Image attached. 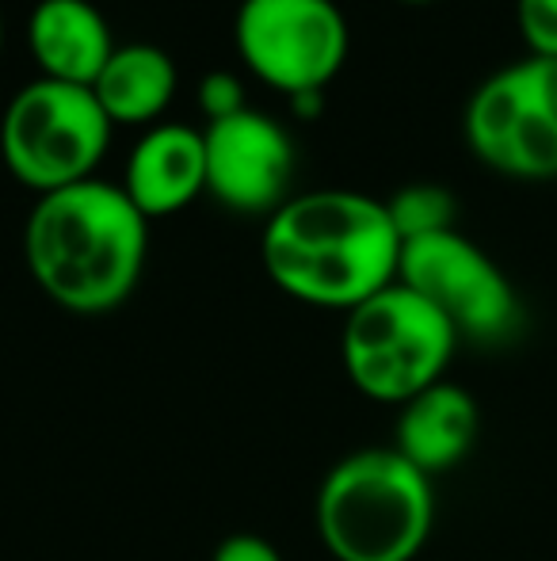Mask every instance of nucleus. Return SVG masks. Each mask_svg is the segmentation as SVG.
<instances>
[{"label": "nucleus", "instance_id": "obj_6", "mask_svg": "<svg viewBox=\"0 0 557 561\" xmlns=\"http://www.w3.org/2000/svg\"><path fill=\"white\" fill-rule=\"evenodd\" d=\"M466 146L508 180H557V58H527L489 73L462 115Z\"/></svg>", "mask_w": 557, "mask_h": 561}, {"label": "nucleus", "instance_id": "obj_20", "mask_svg": "<svg viewBox=\"0 0 557 561\" xmlns=\"http://www.w3.org/2000/svg\"><path fill=\"white\" fill-rule=\"evenodd\" d=\"M402 4H436V0H402Z\"/></svg>", "mask_w": 557, "mask_h": 561}, {"label": "nucleus", "instance_id": "obj_10", "mask_svg": "<svg viewBox=\"0 0 557 561\" xmlns=\"http://www.w3.org/2000/svg\"><path fill=\"white\" fill-rule=\"evenodd\" d=\"M123 192L138 207L146 222L169 218L176 210L192 207L207 192V149L202 130L179 123L149 126L130 149Z\"/></svg>", "mask_w": 557, "mask_h": 561}, {"label": "nucleus", "instance_id": "obj_11", "mask_svg": "<svg viewBox=\"0 0 557 561\" xmlns=\"http://www.w3.org/2000/svg\"><path fill=\"white\" fill-rule=\"evenodd\" d=\"M477 432H481V413H477L474 393L443 378L402 405L394 450L436 481L439 473L466 462L477 444Z\"/></svg>", "mask_w": 557, "mask_h": 561}, {"label": "nucleus", "instance_id": "obj_8", "mask_svg": "<svg viewBox=\"0 0 557 561\" xmlns=\"http://www.w3.org/2000/svg\"><path fill=\"white\" fill-rule=\"evenodd\" d=\"M397 279L428 298L454 325L459 340L477 344H504L523 321L520 295L512 279L485 249H477L459 229L420 237L402 249Z\"/></svg>", "mask_w": 557, "mask_h": 561}, {"label": "nucleus", "instance_id": "obj_5", "mask_svg": "<svg viewBox=\"0 0 557 561\" xmlns=\"http://www.w3.org/2000/svg\"><path fill=\"white\" fill-rule=\"evenodd\" d=\"M112 118L92 89L38 77L12 96L0 118V157L38 195L92 180L112 141Z\"/></svg>", "mask_w": 557, "mask_h": 561}, {"label": "nucleus", "instance_id": "obj_15", "mask_svg": "<svg viewBox=\"0 0 557 561\" xmlns=\"http://www.w3.org/2000/svg\"><path fill=\"white\" fill-rule=\"evenodd\" d=\"M515 27L535 58H557V0H515Z\"/></svg>", "mask_w": 557, "mask_h": 561}, {"label": "nucleus", "instance_id": "obj_13", "mask_svg": "<svg viewBox=\"0 0 557 561\" xmlns=\"http://www.w3.org/2000/svg\"><path fill=\"white\" fill-rule=\"evenodd\" d=\"M92 96L112 126H149L176 96V61L149 43L115 46L92 84Z\"/></svg>", "mask_w": 557, "mask_h": 561}, {"label": "nucleus", "instance_id": "obj_18", "mask_svg": "<svg viewBox=\"0 0 557 561\" xmlns=\"http://www.w3.org/2000/svg\"><path fill=\"white\" fill-rule=\"evenodd\" d=\"M290 107H294L302 118H317L321 107H325V92H302V96H290Z\"/></svg>", "mask_w": 557, "mask_h": 561}, {"label": "nucleus", "instance_id": "obj_14", "mask_svg": "<svg viewBox=\"0 0 557 561\" xmlns=\"http://www.w3.org/2000/svg\"><path fill=\"white\" fill-rule=\"evenodd\" d=\"M390 222H394L402 244L420 241V237H436L454 229V218H459V203L446 187L439 184H409L386 199Z\"/></svg>", "mask_w": 557, "mask_h": 561}, {"label": "nucleus", "instance_id": "obj_3", "mask_svg": "<svg viewBox=\"0 0 557 561\" xmlns=\"http://www.w3.org/2000/svg\"><path fill=\"white\" fill-rule=\"evenodd\" d=\"M431 524V478L394 447L340 458L317 489V535L336 561H413Z\"/></svg>", "mask_w": 557, "mask_h": 561}, {"label": "nucleus", "instance_id": "obj_4", "mask_svg": "<svg viewBox=\"0 0 557 561\" xmlns=\"http://www.w3.org/2000/svg\"><path fill=\"white\" fill-rule=\"evenodd\" d=\"M454 347L451 321L402 279L344 313V370L363 398L382 405H405L443 382Z\"/></svg>", "mask_w": 557, "mask_h": 561}, {"label": "nucleus", "instance_id": "obj_19", "mask_svg": "<svg viewBox=\"0 0 557 561\" xmlns=\"http://www.w3.org/2000/svg\"><path fill=\"white\" fill-rule=\"evenodd\" d=\"M0 54H4V12H0Z\"/></svg>", "mask_w": 557, "mask_h": 561}, {"label": "nucleus", "instance_id": "obj_7", "mask_svg": "<svg viewBox=\"0 0 557 561\" xmlns=\"http://www.w3.org/2000/svg\"><path fill=\"white\" fill-rule=\"evenodd\" d=\"M233 43L248 73L282 96L325 92L348 58V20L333 0H241Z\"/></svg>", "mask_w": 557, "mask_h": 561}, {"label": "nucleus", "instance_id": "obj_1", "mask_svg": "<svg viewBox=\"0 0 557 561\" xmlns=\"http://www.w3.org/2000/svg\"><path fill=\"white\" fill-rule=\"evenodd\" d=\"M402 237L382 199L359 192H305L264 226V272L282 295L321 310H356L397 283Z\"/></svg>", "mask_w": 557, "mask_h": 561}, {"label": "nucleus", "instance_id": "obj_2", "mask_svg": "<svg viewBox=\"0 0 557 561\" xmlns=\"http://www.w3.org/2000/svg\"><path fill=\"white\" fill-rule=\"evenodd\" d=\"M149 222L127 192L104 180L38 195L23 226V256L38 290L69 313H112L135 295Z\"/></svg>", "mask_w": 557, "mask_h": 561}, {"label": "nucleus", "instance_id": "obj_16", "mask_svg": "<svg viewBox=\"0 0 557 561\" xmlns=\"http://www.w3.org/2000/svg\"><path fill=\"white\" fill-rule=\"evenodd\" d=\"M195 104L207 115V123H218V118H230L237 112H245V89H241V77L225 73H207L199 81V92H195Z\"/></svg>", "mask_w": 557, "mask_h": 561}, {"label": "nucleus", "instance_id": "obj_9", "mask_svg": "<svg viewBox=\"0 0 557 561\" xmlns=\"http://www.w3.org/2000/svg\"><path fill=\"white\" fill-rule=\"evenodd\" d=\"M207 192L233 215H276L290 199L294 146L287 130L264 112H245L207 123Z\"/></svg>", "mask_w": 557, "mask_h": 561}, {"label": "nucleus", "instance_id": "obj_17", "mask_svg": "<svg viewBox=\"0 0 557 561\" xmlns=\"http://www.w3.org/2000/svg\"><path fill=\"white\" fill-rule=\"evenodd\" d=\"M210 561H282V554L268 539H260V535L237 531V535H230V539L218 542V550Z\"/></svg>", "mask_w": 557, "mask_h": 561}, {"label": "nucleus", "instance_id": "obj_12", "mask_svg": "<svg viewBox=\"0 0 557 561\" xmlns=\"http://www.w3.org/2000/svg\"><path fill=\"white\" fill-rule=\"evenodd\" d=\"M27 43L43 77L92 89L115 54L104 12L89 0H38L27 23Z\"/></svg>", "mask_w": 557, "mask_h": 561}]
</instances>
